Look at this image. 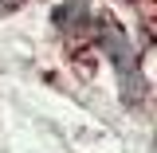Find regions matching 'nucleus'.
<instances>
[{"mask_svg":"<svg viewBox=\"0 0 157 153\" xmlns=\"http://www.w3.org/2000/svg\"><path fill=\"white\" fill-rule=\"evenodd\" d=\"M55 28L63 36H86V32H94L98 16H94V8H90V0H67L55 12Z\"/></svg>","mask_w":157,"mask_h":153,"instance_id":"2","label":"nucleus"},{"mask_svg":"<svg viewBox=\"0 0 157 153\" xmlns=\"http://www.w3.org/2000/svg\"><path fill=\"white\" fill-rule=\"evenodd\" d=\"M98 47L106 51V55L114 59L118 75H122V94L130 98V102H137V94H141V75H137V63H134V51H130V39L122 36V28L118 24H98Z\"/></svg>","mask_w":157,"mask_h":153,"instance_id":"1","label":"nucleus"},{"mask_svg":"<svg viewBox=\"0 0 157 153\" xmlns=\"http://www.w3.org/2000/svg\"><path fill=\"white\" fill-rule=\"evenodd\" d=\"M16 4H20V0H0V12H12Z\"/></svg>","mask_w":157,"mask_h":153,"instance_id":"3","label":"nucleus"}]
</instances>
